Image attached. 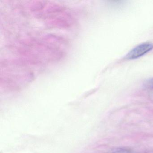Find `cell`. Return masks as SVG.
I'll use <instances>...</instances> for the list:
<instances>
[{"mask_svg": "<svg viewBox=\"0 0 153 153\" xmlns=\"http://www.w3.org/2000/svg\"><path fill=\"white\" fill-rule=\"evenodd\" d=\"M144 86L147 88L153 89V78L147 80L144 83Z\"/></svg>", "mask_w": 153, "mask_h": 153, "instance_id": "3957f363", "label": "cell"}, {"mask_svg": "<svg viewBox=\"0 0 153 153\" xmlns=\"http://www.w3.org/2000/svg\"><path fill=\"white\" fill-rule=\"evenodd\" d=\"M153 49V45L150 43H144L137 46L128 53L126 58L132 60L137 59L145 55Z\"/></svg>", "mask_w": 153, "mask_h": 153, "instance_id": "6da1fadb", "label": "cell"}, {"mask_svg": "<svg viewBox=\"0 0 153 153\" xmlns=\"http://www.w3.org/2000/svg\"><path fill=\"white\" fill-rule=\"evenodd\" d=\"M108 153H135L130 149L125 147H119L113 149Z\"/></svg>", "mask_w": 153, "mask_h": 153, "instance_id": "7a4b0ae2", "label": "cell"}]
</instances>
